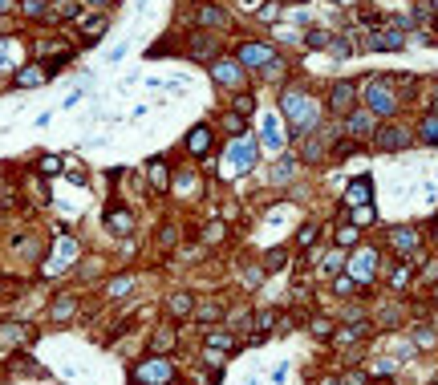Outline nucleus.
<instances>
[{"mask_svg": "<svg viewBox=\"0 0 438 385\" xmlns=\"http://www.w3.org/2000/svg\"><path fill=\"white\" fill-rule=\"evenodd\" d=\"M365 110L378 114V118H394V110H397L394 78H373V82L365 86Z\"/></svg>", "mask_w": 438, "mask_h": 385, "instance_id": "1", "label": "nucleus"}, {"mask_svg": "<svg viewBox=\"0 0 438 385\" xmlns=\"http://www.w3.org/2000/svg\"><path fill=\"white\" fill-rule=\"evenodd\" d=\"M280 110H284V118L297 126V134L316 122V102H312L308 93H301V89H288V93L280 97Z\"/></svg>", "mask_w": 438, "mask_h": 385, "instance_id": "2", "label": "nucleus"}, {"mask_svg": "<svg viewBox=\"0 0 438 385\" xmlns=\"http://www.w3.org/2000/svg\"><path fill=\"white\" fill-rule=\"evenodd\" d=\"M235 61L244 65V69H268V65H276V49L264 41H248L235 49Z\"/></svg>", "mask_w": 438, "mask_h": 385, "instance_id": "3", "label": "nucleus"}, {"mask_svg": "<svg viewBox=\"0 0 438 385\" xmlns=\"http://www.w3.org/2000/svg\"><path fill=\"white\" fill-rule=\"evenodd\" d=\"M373 142H378V150H386V154H397V150H406V146L414 142V134H410L406 126H397V122H390V126L378 130V138H373Z\"/></svg>", "mask_w": 438, "mask_h": 385, "instance_id": "4", "label": "nucleus"}, {"mask_svg": "<svg viewBox=\"0 0 438 385\" xmlns=\"http://www.w3.org/2000/svg\"><path fill=\"white\" fill-rule=\"evenodd\" d=\"M353 106H357V86H353V82H337V86L329 89V110H333V114L345 118Z\"/></svg>", "mask_w": 438, "mask_h": 385, "instance_id": "5", "label": "nucleus"}, {"mask_svg": "<svg viewBox=\"0 0 438 385\" xmlns=\"http://www.w3.org/2000/svg\"><path fill=\"white\" fill-rule=\"evenodd\" d=\"M252 163H256V142L252 138H235V146L227 150V167L240 174V171H248Z\"/></svg>", "mask_w": 438, "mask_h": 385, "instance_id": "6", "label": "nucleus"}, {"mask_svg": "<svg viewBox=\"0 0 438 385\" xmlns=\"http://www.w3.org/2000/svg\"><path fill=\"white\" fill-rule=\"evenodd\" d=\"M373 122H378V114H369V110H349V114H345V130H349L353 138L378 134V130H373Z\"/></svg>", "mask_w": 438, "mask_h": 385, "instance_id": "7", "label": "nucleus"}, {"mask_svg": "<svg viewBox=\"0 0 438 385\" xmlns=\"http://www.w3.org/2000/svg\"><path fill=\"white\" fill-rule=\"evenodd\" d=\"M244 65L240 61H216V82H223V86H244Z\"/></svg>", "mask_w": 438, "mask_h": 385, "instance_id": "8", "label": "nucleus"}, {"mask_svg": "<svg viewBox=\"0 0 438 385\" xmlns=\"http://www.w3.org/2000/svg\"><path fill=\"white\" fill-rule=\"evenodd\" d=\"M369 195H373V183H369V178H353L349 187H345V207L369 203Z\"/></svg>", "mask_w": 438, "mask_h": 385, "instance_id": "9", "label": "nucleus"}, {"mask_svg": "<svg viewBox=\"0 0 438 385\" xmlns=\"http://www.w3.org/2000/svg\"><path fill=\"white\" fill-rule=\"evenodd\" d=\"M402 45H406V33H402V25H394V29H378L369 49H402Z\"/></svg>", "mask_w": 438, "mask_h": 385, "instance_id": "10", "label": "nucleus"}, {"mask_svg": "<svg viewBox=\"0 0 438 385\" xmlns=\"http://www.w3.org/2000/svg\"><path fill=\"white\" fill-rule=\"evenodd\" d=\"M134 377H138V382H167V377H171V365H167V361H142Z\"/></svg>", "mask_w": 438, "mask_h": 385, "instance_id": "11", "label": "nucleus"}, {"mask_svg": "<svg viewBox=\"0 0 438 385\" xmlns=\"http://www.w3.org/2000/svg\"><path fill=\"white\" fill-rule=\"evenodd\" d=\"M187 150H191L195 159H203V154L211 150V130H207V126H195L191 134H187Z\"/></svg>", "mask_w": 438, "mask_h": 385, "instance_id": "12", "label": "nucleus"}, {"mask_svg": "<svg viewBox=\"0 0 438 385\" xmlns=\"http://www.w3.org/2000/svg\"><path fill=\"white\" fill-rule=\"evenodd\" d=\"M418 240H422V235H418L414 227H397L394 235H390V244H394V248L402 252V256H410V252L418 248Z\"/></svg>", "mask_w": 438, "mask_h": 385, "instance_id": "13", "label": "nucleus"}, {"mask_svg": "<svg viewBox=\"0 0 438 385\" xmlns=\"http://www.w3.org/2000/svg\"><path fill=\"white\" fill-rule=\"evenodd\" d=\"M216 49H219V37H207V33H203V37L191 41V57H195V61H207Z\"/></svg>", "mask_w": 438, "mask_h": 385, "instance_id": "14", "label": "nucleus"}, {"mask_svg": "<svg viewBox=\"0 0 438 385\" xmlns=\"http://www.w3.org/2000/svg\"><path fill=\"white\" fill-rule=\"evenodd\" d=\"M373 259H378V252H369V248L353 259V280H369L373 276Z\"/></svg>", "mask_w": 438, "mask_h": 385, "instance_id": "15", "label": "nucleus"}, {"mask_svg": "<svg viewBox=\"0 0 438 385\" xmlns=\"http://www.w3.org/2000/svg\"><path fill=\"white\" fill-rule=\"evenodd\" d=\"M195 16H199V25H207V29H219V25L227 21L219 4H199V12H195Z\"/></svg>", "mask_w": 438, "mask_h": 385, "instance_id": "16", "label": "nucleus"}, {"mask_svg": "<svg viewBox=\"0 0 438 385\" xmlns=\"http://www.w3.org/2000/svg\"><path fill=\"white\" fill-rule=\"evenodd\" d=\"M418 138H422L426 146H438V114H426V118L418 122Z\"/></svg>", "mask_w": 438, "mask_h": 385, "instance_id": "17", "label": "nucleus"}, {"mask_svg": "<svg viewBox=\"0 0 438 385\" xmlns=\"http://www.w3.org/2000/svg\"><path fill=\"white\" fill-rule=\"evenodd\" d=\"M235 337H231V333H227V329H219V333H207V349H219V353H231V349H235Z\"/></svg>", "mask_w": 438, "mask_h": 385, "instance_id": "18", "label": "nucleus"}, {"mask_svg": "<svg viewBox=\"0 0 438 385\" xmlns=\"http://www.w3.org/2000/svg\"><path fill=\"white\" fill-rule=\"evenodd\" d=\"M41 82H45V73L37 69V65H29V69H21V73H16V86H25V89L41 86Z\"/></svg>", "mask_w": 438, "mask_h": 385, "instance_id": "19", "label": "nucleus"}, {"mask_svg": "<svg viewBox=\"0 0 438 385\" xmlns=\"http://www.w3.org/2000/svg\"><path fill=\"white\" fill-rule=\"evenodd\" d=\"M284 264H288V252H284V248H272V252L264 256V272H280Z\"/></svg>", "mask_w": 438, "mask_h": 385, "instance_id": "20", "label": "nucleus"}, {"mask_svg": "<svg viewBox=\"0 0 438 385\" xmlns=\"http://www.w3.org/2000/svg\"><path fill=\"white\" fill-rule=\"evenodd\" d=\"M73 308H78V300H73V296H61L57 304H53V320H69V316H73Z\"/></svg>", "mask_w": 438, "mask_h": 385, "instance_id": "21", "label": "nucleus"}, {"mask_svg": "<svg viewBox=\"0 0 438 385\" xmlns=\"http://www.w3.org/2000/svg\"><path fill=\"white\" fill-rule=\"evenodd\" d=\"M106 223H110L114 231H122V235H126V231L134 227V219H130L126 211H110V215H106Z\"/></svg>", "mask_w": 438, "mask_h": 385, "instance_id": "22", "label": "nucleus"}, {"mask_svg": "<svg viewBox=\"0 0 438 385\" xmlns=\"http://www.w3.org/2000/svg\"><path fill=\"white\" fill-rule=\"evenodd\" d=\"M244 126H248V122H244V114H223V130H227L231 138H240Z\"/></svg>", "mask_w": 438, "mask_h": 385, "instance_id": "23", "label": "nucleus"}, {"mask_svg": "<svg viewBox=\"0 0 438 385\" xmlns=\"http://www.w3.org/2000/svg\"><path fill=\"white\" fill-rule=\"evenodd\" d=\"M154 349H159V353H167V349H171V345H175V329H159V333H154Z\"/></svg>", "mask_w": 438, "mask_h": 385, "instance_id": "24", "label": "nucleus"}, {"mask_svg": "<svg viewBox=\"0 0 438 385\" xmlns=\"http://www.w3.org/2000/svg\"><path fill=\"white\" fill-rule=\"evenodd\" d=\"M130 276H118V280H110V284H106V292H110V296H126V292H130Z\"/></svg>", "mask_w": 438, "mask_h": 385, "instance_id": "25", "label": "nucleus"}, {"mask_svg": "<svg viewBox=\"0 0 438 385\" xmlns=\"http://www.w3.org/2000/svg\"><path fill=\"white\" fill-rule=\"evenodd\" d=\"M191 308H195V304H191V296H183V292H178V296H171V312H175V316H191Z\"/></svg>", "mask_w": 438, "mask_h": 385, "instance_id": "26", "label": "nucleus"}, {"mask_svg": "<svg viewBox=\"0 0 438 385\" xmlns=\"http://www.w3.org/2000/svg\"><path fill=\"white\" fill-rule=\"evenodd\" d=\"M106 33V16H93V21H86V41H97Z\"/></svg>", "mask_w": 438, "mask_h": 385, "instance_id": "27", "label": "nucleus"}, {"mask_svg": "<svg viewBox=\"0 0 438 385\" xmlns=\"http://www.w3.org/2000/svg\"><path fill=\"white\" fill-rule=\"evenodd\" d=\"M150 183H154L159 191L167 187V163H150Z\"/></svg>", "mask_w": 438, "mask_h": 385, "instance_id": "28", "label": "nucleus"}, {"mask_svg": "<svg viewBox=\"0 0 438 385\" xmlns=\"http://www.w3.org/2000/svg\"><path fill=\"white\" fill-rule=\"evenodd\" d=\"M292 167H297L292 159H280V163H276V171H272V178H276V183H284V178H292Z\"/></svg>", "mask_w": 438, "mask_h": 385, "instance_id": "29", "label": "nucleus"}, {"mask_svg": "<svg viewBox=\"0 0 438 385\" xmlns=\"http://www.w3.org/2000/svg\"><path fill=\"white\" fill-rule=\"evenodd\" d=\"M337 244H341V248H353V244H357V223H349V227L337 231Z\"/></svg>", "mask_w": 438, "mask_h": 385, "instance_id": "30", "label": "nucleus"}, {"mask_svg": "<svg viewBox=\"0 0 438 385\" xmlns=\"http://www.w3.org/2000/svg\"><path fill=\"white\" fill-rule=\"evenodd\" d=\"M353 288H357L353 276H337V280H333V292H337V296H345V292H353Z\"/></svg>", "mask_w": 438, "mask_h": 385, "instance_id": "31", "label": "nucleus"}, {"mask_svg": "<svg viewBox=\"0 0 438 385\" xmlns=\"http://www.w3.org/2000/svg\"><path fill=\"white\" fill-rule=\"evenodd\" d=\"M353 223H357V227H361V223H373V207H369V203L353 207Z\"/></svg>", "mask_w": 438, "mask_h": 385, "instance_id": "32", "label": "nucleus"}, {"mask_svg": "<svg viewBox=\"0 0 438 385\" xmlns=\"http://www.w3.org/2000/svg\"><path fill=\"white\" fill-rule=\"evenodd\" d=\"M216 316H223V304H203V308H199V320H203V325L216 320Z\"/></svg>", "mask_w": 438, "mask_h": 385, "instance_id": "33", "label": "nucleus"}, {"mask_svg": "<svg viewBox=\"0 0 438 385\" xmlns=\"http://www.w3.org/2000/svg\"><path fill=\"white\" fill-rule=\"evenodd\" d=\"M312 240H316V227L305 223V227H301V235H297V244H301V248H312Z\"/></svg>", "mask_w": 438, "mask_h": 385, "instance_id": "34", "label": "nucleus"}, {"mask_svg": "<svg viewBox=\"0 0 438 385\" xmlns=\"http://www.w3.org/2000/svg\"><path fill=\"white\" fill-rule=\"evenodd\" d=\"M329 41H333V37H329V33H321V29H312V33H308V45H312V49H325Z\"/></svg>", "mask_w": 438, "mask_h": 385, "instance_id": "35", "label": "nucleus"}, {"mask_svg": "<svg viewBox=\"0 0 438 385\" xmlns=\"http://www.w3.org/2000/svg\"><path fill=\"white\" fill-rule=\"evenodd\" d=\"M276 320H280V316H276V312H260V316H256V329H272V325H276Z\"/></svg>", "mask_w": 438, "mask_h": 385, "instance_id": "36", "label": "nucleus"}, {"mask_svg": "<svg viewBox=\"0 0 438 385\" xmlns=\"http://www.w3.org/2000/svg\"><path fill=\"white\" fill-rule=\"evenodd\" d=\"M235 114H252V97H248V93L235 97Z\"/></svg>", "mask_w": 438, "mask_h": 385, "instance_id": "37", "label": "nucleus"}, {"mask_svg": "<svg viewBox=\"0 0 438 385\" xmlns=\"http://www.w3.org/2000/svg\"><path fill=\"white\" fill-rule=\"evenodd\" d=\"M312 333H316V337H329V333H333V325H329V320H312Z\"/></svg>", "mask_w": 438, "mask_h": 385, "instance_id": "38", "label": "nucleus"}, {"mask_svg": "<svg viewBox=\"0 0 438 385\" xmlns=\"http://www.w3.org/2000/svg\"><path fill=\"white\" fill-rule=\"evenodd\" d=\"M41 171L45 174H57V171H61V159H41Z\"/></svg>", "mask_w": 438, "mask_h": 385, "instance_id": "39", "label": "nucleus"}, {"mask_svg": "<svg viewBox=\"0 0 438 385\" xmlns=\"http://www.w3.org/2000/svg\"><path fill=\"white\" fill-rule=\"evenodd\" d=\"M244 280H248V284H260V280H264V268H248V272H244Z\"/></svg>", "mask_w": 438, "mask_h": 385, "instance_id": "40", "label": "nucleus"}, {"mask_svg": "<svg viewBox=\"0 0 438 385\" xmlns=\"http://www.w3.org/2000/svg\"><path fill=\"white\" fill-rule=\"evenodd\" d=\"M406 280H410V268H397L394 272V288H406Z\"/></svg>", "mask_w": 438, "mask_h": 385, "instance_id": "41", "label": "nucleus"}, {"mask_svg": "<svg viewBox=\"0 0 438 385\" xmlns=\"http://www.w3.org/2000/svg\"><path fill=\"white\" fill-rule=\"evenodd\" d=\"M171 244H175V223L163 227V248H171Z\"/></svg>", "mask_w": 438, "mask_h": 385, "instance_id": "42", "label": "nucleus"}, {"mask_svg": "<svg viewBox=\"0 0 438 385\" xmlns=\"http://www.w3.org/2000/svg\"><path fill=\"white\" fill-rule=\"evenodd\" d=\"M325 272H341V256H337V252L329 256V264H325Z\"/></svg>", "mask_w": 438, "mask_h": 385, "instance_id": "43", "label": "nucleus"}, {"mask_svg": "<svg viewBox=\"0 0 438 385\" xmlns=\"http://www.w3.org/2000/svg\"><path fill=\"white\" fill-rule=\"evenodd\" d=\"M207 240H223V223H211V227H207Z\"/></svg>", "mask_w": 438, "mask_h": 385, "instance_id": "44", "label": "nucleus"}, {"mask_svg": "<svg viewBox=\"0 0 438 385\" xmlns=\"http://www.w3.org/2000/svg\"><path fill=\"white\" fill-rule=\"evenodd\" d=\"M12 4H16V0H0V12H8V8H12Z\"/></svg>", "mask_w": 438, "mask_h": 385, "instance_id": "45", "label": "nucleus"}, {"mask_svg": "<svg viewBox=\"0 0 438 385\" xmlns=\"http://www.w3.org/2000/svg\"><path fill=\"white\" fill-rule=\"evenodd\" d=\"M333 4H345V8H349V4H357V0H333Z\"/></svg>", "mask_w": 438, "mask_h": 385, "instance_id": "46", "label": "nucleus"}, {"mask_svg": "<svg viewBox=\"0 0 438 385\" xmlns=\"http://www.w3.org/2000/svg\"><path fill=\"white\" fill-rule=\"evenodd\" d=\"M89 4H93V8H102V4H106V0H89Z\"/></svg>", "mask_w": 438, "mask_h": 385, "instance_id": "47", "label": "nucleus"}, {"mask_svg": "<svg viewBox=\"0 0 438 385\" xmlns=\"http://www.w3.org/2000/svg\"><path fill=\"white\" fill-rule=\"evenodd\" d=\"M435 240H438V219H435Z\"/></svg>", "mask_w": 438, "mask_h": 385, "instance_id": "48", "label": "nucleus"}, {"mask_svg": "<svg viewBox=\"0 0 438 385\" xmlns=\"http://www.w3.org/2000/svg\"><path fill=\"white\" fill-rule=\"evenodd\" d=\"M435 114H438V97H435Z\"/></svg>", "mask_w": 438, "mask_h": 385, "instance_id": "49", "label": "nucleus"}, {"mask_svg": "<svg viewBox=\"0 0 438 385\" xmlns=\"http://www.w3.org/2000/svg\"><path fill=\"white\" fill-rule=\"evenodd\" d=\"M325 385H341V382H325Z\"/></svg>", "mask_w": 438, "mask_h": 385, "instance_id": "50", "label": "nucleus"}, {"mask_svg": "<svg viewBox=\"0 0 438 385\" xmlns=\"http://www.w3.org/2000/svg\"><path fill=\"white\" fill-rule=\"evenodd\" d=\"M435 300H438V292H435Z\"/></svg>", "mask_w": 438, "mask_h": 385, "instance_id": "51", "label": "nucleus"}]
</instances>
